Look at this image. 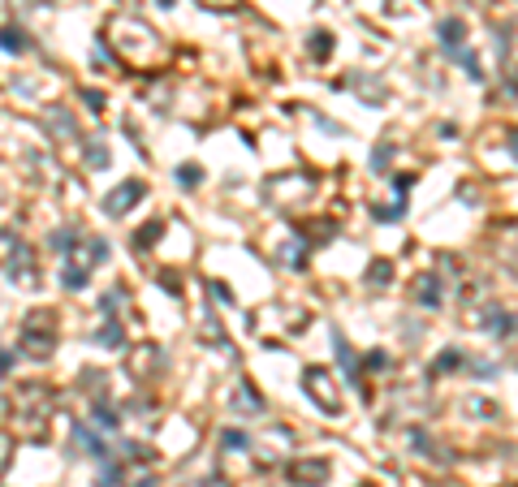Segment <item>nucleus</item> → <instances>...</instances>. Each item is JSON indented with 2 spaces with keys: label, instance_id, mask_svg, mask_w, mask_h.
I'll list each match as a JSON object with an SVG mask.
<instances>
[{
  "label": "nucleus",
  "instance_id": "1",
  "mask_svg": "<svg viewBox=\"0 0 518 487\" xmlns=\"http://www.w3.org/2000/svg\"><path fill=\"white\" fill-rule=\"evenodd\" d=\"M203 5H233V0H203Z\"/></svg>",
  "mask_w": 518,
  "mask_h": 487
}]
</instances>
